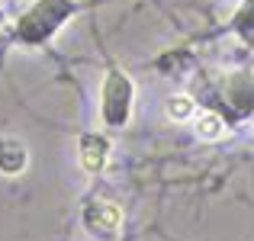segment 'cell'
Returning <instances> with one entry per match:
<instances>
[{
    "instance_id": "cell-1",
    "label": "cell",
    "mask_w": 254,
    "mask_h": 241,
    "mask_svg": "<svg viewBox=\"0 0 254 241\" xmlns=\"http://www.w3.org/2000/svg\"><path fill=\"white\" fill-rule=\"evenodd\" d=\"M87 225H90V232H97V235L113 238L123 229V209L113 206V203H97L90 209V216H87Z\"/></svg>"
},
{
    "instance_id": "cell-2",
    "label": "cell",
    "mask_w": 254,
    "mask_h": 241,
    "mask_svg": "<svg viewBox=\"0 0 254 241\" xmlns=\"http://www.w3.org/2000/svg\"><path fill=\"white\" fill-rule=\"evenodd\" d=\"M106 155H110V142L103 135H84L81 138V161L87 171H100L106 164Z\"/></svg>"
},
{
    "instance_id": "cell-3",
    "label": "cell",
    "mask_w": 254,
    "mask_h": 241,
    "mask_svg": "<svg viewBox=\"0 0 254 241\" xmlns=\"http://www.w3.org/2000/svg\"><path fill=\"white\" fill-rule=\"evenodd\" d=\"M193 132L199 142H219V138H225V122L219 113H199L193 122Z\"/></svg>"
},
{
    "instance_id": "cell-4",
    "label": "cell",
    "mask_w": 254,
    "mask_h": 241,
    "mask_svg": "<svg viewBox=\"0 0 254 241\" xmlns=\"http://www.w3.org/2000/svg\"><path fill=\"white\" fill-rule=\"evenodd\" d=\"M26 167V148L13 138H3L0 142V171L3 174H19Z\"/></svg>"
},
{
    "instance_id": "cell-5",
    "label": "cell",
    "mask_w": 254,
    "mask_h": 241,
    "mask_svg": "<svg viewBox=\"0 0 254 241\" xmlns=\"http://www.w3.org/2000/svg\"><path fill=\"white\" fill-rule=\"evenodd\" d=\"M164 113H168L171 122H187V119L196 113V103H193V97H187V93H174V97H168V103H164Z\"/></svg>"
}]
</instances>
